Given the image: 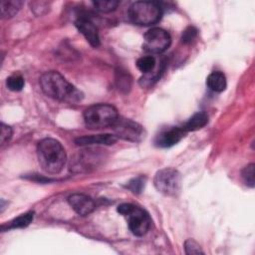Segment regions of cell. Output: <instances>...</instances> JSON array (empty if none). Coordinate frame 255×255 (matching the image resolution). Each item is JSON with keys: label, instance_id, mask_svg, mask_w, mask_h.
Returning a JSON list of instances; mask_svg holds the SVG:
<instances>
[{"label": "cell", "instance_id": "obj_1", "mask_svg": "<svg viewBox=\"0 0 255 255\" xmlns=\"http://www.w3.org/2000/svg\"><path fill=\"white\" fill-rule=\"evenodd\" d=\"M40 86L44 94L54 100L70 104L81 102L83 93L66 80L57 71H48L40 78Z\"/></svg>", "mask_w": 255, "mask_h": 255}, {"label": "cell", "instance_id": "obj_2", "mask_svg": "<svg viewBox=\"0 0 255 255\" xmlns=\"http://www.w3.org/2000/svg\"><path fill=\"white\" fill-rule=\"evenodd\" d=\"M38 161L42 169L49 174L59 173L67 160L65 148L55 138H43L37 146Z\"/></svg>", "mask_w": 255, "mask_h": 255}, {"label": "cell", "instance_id": "obj_3", "mask_svg": "<svg viewBox=\"0 0 255 255\" xmlns=\"http://www.w3.org/2000/svg\"><path fill=\"white\" fill-rule=\"evenodd\" d=\"M84 122L87 128L100 129L112 128L119 118L118 110L109 104H96L84 111Z\"/></svg>", "mask_w": 255, "mask_h": 255}, {"label": "cell", "instance_id": "obj_4", "mask_svg": "<svg viewBox=\"0 0 255 255\" xmlns=\"http://www.w3.org/2000/svg\"><path fill=\"white\" fill-rule=\"evenodd\" d=\"M128 15L129 20L135 25L150 26L160 20L162 8L156 2L136 1L129 6Z\"/></svg>", "mask_w": 255, "mask_h": 255}, {"label": "cell", "instance_id": "obj_5", "mask_svg": "<svg viewBox=\"0 0 255 255\" xmlns=\"http://www.w3.org/2000/svg\"><path fill=\"white\" fill-rule=\"evenodd\" d=\"M118 212L128 217V228L135 236H143L149 229L150 218L140 207L131 203H123L118 206Z\"/></svg>", "mask_w": 255, "mask_h": 255}, {"label": "cell", "instance_id": "obj_6", "mask_svg": "<svg viewBox=\"0 0 255 255\" xmlns=\"http://www.w3.org/2000/svg\"><path fill=\"white\" fill-rule=\"evenodd\" d=\"M156 190L166 196H176L181 189V174L172 167L158 170L153 179Z\"/></svg>", "mask_w": 255, "mask_h": 255}, {"label": "cell", "instance_id": "obj_7", "mask_svg": "<svg viewBox=\"0 0 255 255\" xmlns=\"http://www.w3.org/2000/svg\"><path fill=\"white\" fill-rule=\"evenodd\" d=\"M171 44V37L162 28L154 27L146 31L143 36L142 49L148 53L159 54L164 52Z\"/></svg>", "mask_w": 255, "mask_h": 255}, {"label": "cell", "instance_id": "obj_8", "mask_svg": "<svg viewBox=\"0 0 255 255\" xmlns=\"http://www.w3.org/2000/svg\"><path fill=\"white\" fill-rule=\"evenodd\" d=\"M111 128L117 137L129 141H139L144 136L143 128L139 124L120 116Z\"/></svg>", "mask_w": 255, "mask_h": 255}, {"label": "cell", "instance_id": "obj_9", "mask_svg": "<svg viewBox=\"0 0 255 255\" xmlns=\"http://www.w3.org/2000/svg\"><path fill=\"white\" fill-rule=\"evenodd\" d=\"M186 133L181 127H168L156 134L154 143L159 147H170L180 141Z\"/></svg>", "mask_w": 255, "mask_h": 255}, {"label": "cell", "instance_id": "obj_10", "mask_svg": "<svg viewBox=\"0 0 255 255\" xmlns=\"http://www.w3.org/2000/svg\"><path fill=\"white\" fill-rule=\"evenodd\" d=\"M68 203L74 211L81 216L89 215L96 208L95 201L90 196L83 193H74L70 195L68 197Z\"/></svg>", "mask_w": 255, "mask_h": 255}, {"label": "cell", "instance_id": "obj_11", "mask_svg": "<svg viewBox=\"0 0 255 255\" xmlns=\"http://www.w3.org/2000/svg\"><path fill=\"white\" fill-rule=\"evenodd\" d=\"M75 25L79 30V32L86 38L87 42H89V44L92 47L97 48L100 46V37H99L98 28L90 19L86 17H80L76 20Z\"/></svg>", "mask_w": 255, "mask_h": 255}, {"label": "cell", "instance_id": "obj_12", "mask_svg": "<svg viewBox=\"0 0 255 255\" xmlns=\"http://www.w3.org/2000/svg\"><path fill=\"white\" fill-rule=\"evenodd\" d=\"M118 137L112 133H104V134H94V135H84L75 139L76 144L78 145H111L116 143Z\"/></svg>", "mask_w": 255, "mask_h": 255}, {"label": "cell", "instance_id": "obj_13", "mask_svg": "<svg viewBox=\"0 0 255 255\" xmlns=\"http://www.w3.org/2000/svg\"><path fill=\"white\" fill-rule=\"evenodd\" d=\"M208 123V116L205 112H197L191 118H189L181 128L186 131H194L202 128Z\"/></svg>", "mask_w": 255, "mask_h": 255}, {"label": "cell", "instance_id": "obj_14", "mask_svg": "<svg viewBox=\"0 0 255 255\" xmlns=\"http://www.w3.org/2000/svg\"><path fill=\"white\" fill-rule=\"evenodd\" d=\"M207 87L216 93H221L226 89L227 82L225 75L220 71H214L210 73L206 79Z\"/></svg>", "mask_w": 255, "mask_h": 255}, {"label": "cell", "instance_id": "obj_15", "mask_svg": "<svg viewBox=\"0 0 255 255\" xmlns=\"http://www.w3.org/2000/svg\"><path fill=\"white\" fill-rule=\"evenodd\" d=\"M34 211H28L24 214L19 215L18 217L12 219L10 222H7V224L1 226V230H10V229H16V228H23L28 226L34 219Z\"/></svg>", "mask_w": 255, "mask_h": 255}, {"label": "cell", "instance_id": "obj_16", "mask_svg": "<svg viewBox=\"0 0 255 255\" xmlns=\"http://www.w3.org/2000/svg\"><path fill=\"white\" fill-rule=\"evenodd\" d=\"M23 2L19 0H2L1 1V17L4 19L15 16L20 10Z\"/></svg>", "mask_w": 255, "mask_h": 255}, {"label": "cell", "instance_id": "obj_17", "mask_svg": "<svg viewBox=\"0 0 255 255\" xmlns=\"http://www.w3.org/2000/svg\"><path fill=\"white\" fill-rule=\"evenodd\" d=\"M137 69L143 74H149L155 67V59L152 56H144L136 61Z\"/></svg>", "mask_w": 255, "mask_h": 255}, {"label": "cell", "instance_id": "obj_18", "mask_svg": "<svg viewBox=\"0 0 255 255\" xmlns=\"http://www.w3.org/2000/svg\"><path fill=\"white\" fill-rule=\"evenodd\" d=\"M120 2L117 0H98L93 2L95 8L103 13H110L116 10Z\"/></svg>", "mask_w": 255, "mask_h": 255}, {"label": "cell", "instance_id": "obj_19", "mask_svg": "<svg viewBox=\"0 0 255 255\" xmlns=\"http://www.w3.org/2000/svg\"><path fill=\"white\" fill-rule=\"evenodd\" d=\"M25 85L24 78L21 75H12L7 78L6 86L10 91L20 92L23 90Z\"/></svg>", "mask_w": 255, "mask_h": 255}, {"label": "cell", "instance_id": "obj_20", "mask_svg": "<svg viewBox=\"0 0 255 255\" xmlns=\"http://www.w3.org/2000/svg\"><path fill=\"white\" fill-rule=\"evenodd\" d=\"M254 163H250L248 165H246L241 172V176L244 180V182L246 183V185L253 187L254 186Z\"/></svg>", "mask_w": 255, "mask_h": 255}, {"label": "cell", "instance_id": "obj_21", "mask_svg": "<svg viewBox=\"0 0 255 255\" xmlns=\"http://www.w3.org/2000/svg\"><path fill=\"white\" fill-rule=\"evenodd\" d=\"M144 187V179L143 177H134L128 181L127 184V188H128L132 193L139 194Z\"/></svg>", "mask_w": 255, "mask_h": 255}, {"label": "cell", "instance_id": "obj_22", "mask_svg": "<svg viewBox=\"0 0 255 255\" xmlns=\"http://www.w3.org/2000/svg\"><path fill=\"white\" fill-rule=\"evenodd\" d=\"M184 249L186 254H199L203 253L200 245L193 239H187L184 242Z\"/></svg>", "mask_w": 255, "mask_h": 255}, {"label": "cell", "instance_id": "obj_23", "mask_svg": "<svg viewBox=\"0 0 255 255\" xmlns=\"http://www.w3.org/2000/svg\"><path fill=\"white\" fill-rule=\"evenodd\" d=\"M196 35H197V29L193 26H189L183 31L181 36V41L184 44H189L194 40Z\"/></svg>", "mask_w": 255, "mask_h": 255}, {"label": "cell", "instance_id": "obj_24", "mask_svg": "<svg viewBox=\"0 0 255 255\" xmlns=\"http://www.w3.org/2000/svg\"><path fill=\"white\" fill-rule=\"evenodd\" d=\"M12 133H13V131H12L11 127L2 123L1 124V135H0L1 145H4L6 142H8L10 140V138L12 137Z\"/></svg>", "mask_w": 255, "mask_h": 255}, {"label": "cell", "instance_id": "obj_25", "mask_svg": "<svg viewBox=\"0 0 255 255\" xmlns=\"http://www.w3.org/2000/svg\"><path fill=\"white\" fill-rule=\"evenodd\" d=\"M128 74L120 72L119 77L117 78V84L119 89H128L130 87V78H128Z\"/></svg>", "mask_w": 255, "mask_h": 255}]
</instances>
